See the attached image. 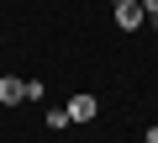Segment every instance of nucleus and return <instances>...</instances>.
<instances>
[{
  "instance_id": "4",
  "label": "nucleus",
  "mask_w": 158,
  "mask_h": 143,
  "mask_svg": "<svg viewBox=\"0 0 158 143\" xmlns=\"http://www.w3.org/2000/svg\"><path fill=\"white\" fill-rule=\"evenodd\" d=\"M42 122H48V132H63V127H74L63 106H48V111H42Z\"/></svg>"
},
{
  "instance_id": "2",
  "label": "nucleus",
  "mask_w": 158,
  "mask_h": 143,
  "mask_svg": "<svg viewBox=\"0 0 158 143\" xmlns=\"http://www.w3.org/2000/svg\"><path fill=\"white\" fill-rule=\"evenodd\" d=\"M21 101H27V80L0 74V106H21Z\"/></svg>"
},
{
  "instance_id": "6",
  "label": "nucleus",
  "mask_w": 158,
  "mask_h": 143,
  "mask_svg": "<svg viewBox=\"0 0 158 143\" xmlns=\"http://www.w3.org/2000/svg\"><path fill=\"white\" fill-rule=\"evenodd\" d=\"M142 143H158V127H148V132H142Z\"/></svg>"
},
{
  "instance_id": "3",
  "label": "nucleus",
  "mask_w": 158,
  "mask_h": 143,
  "mask_svg": "<svg viewBox=\"0 0 158 143\" xmlns=\"http://www.w3.org/2000/svg\"><path fill=\"white\" fill-rule=\"evenodd\" d=\"M63 111H69V122H95V111H100V101H95V96H74V101H69Z\"/></svg>"
},
{
  "instance_id": "1",
  "label": "nucleus",
  "mask_w": 158,
  "mask_h": 143,
  "mask_svg": "<svg viewBox=\"0 0 158 143\" xmlns=\"http://www.w3.org/2000/svg\"><path fill=\"white\" fill-rule=\"evenodd\" d=\"M111 11H116V27H121V32H137V27L148 21L142 0H111Z\"/></svg>"
},
{
  "instance_id": "5",
  "label": "nucleus",
  "mask_w": 158,
  "mask_h": 143,
  "mask_svg": "<svg viewBox=\"0 0 158 143\" xmlns=\"http://www.w3.org/2000/svg\"><path fill=\"white\" fill-rule=\"evenodd\" d=\"M142 11H148V21H158V0H142Z\"/></svg>"
}]
</instances>
